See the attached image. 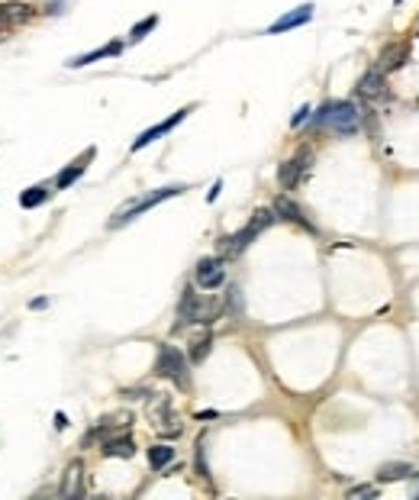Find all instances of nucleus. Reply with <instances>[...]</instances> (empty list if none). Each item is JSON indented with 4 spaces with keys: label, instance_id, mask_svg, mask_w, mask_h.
Here are the masks:
<instances>
[{
    "label": "nucleus",
    "instance_id": "nucleus-1",
    "mask_svg": "<svg viewBox=\"0 0 419 500\" xmlns=\"http://www.w3.org/2000/svg\"><path fill=\"white\" fill-rule=\"evenodd\" d=\"M188 188L184 184H171V188H161V191H155V194H148V197H139V201H133L126 210H120L110 220V229H120V226H126V223H133L136 216H142L146 210H152V207H158L161 201H168V197H178V194H184Z\"/></svg>",
    "mask_w": 419,
    "mask_h": 500
},
{
    "label": "nucleus",
    "instance_id": "nucleus-2",
    "mask_svg": "<svg viewBox=\"0 0 419 500\" xmlns=\"http://www.w3.org/2000/svg\"><path fill=\"white\" fill-rule=\"evenodd\" d=\"M155 372L168 381H174L181 391H188L190 387V368H188V359L181 355V349L174 345H161L158 349V362H155Z\"/></svg>",
    "mask_w": 419,
    "mask_h": 500
},
{
    "label": "nucleus",
    "instance_id": "nucleus-3",
    "mask_svg": "<svg viewBox=\"0 0 419 500\" xmlns=\"http://www.w3.org/2000/svg\"><path fill=\"white\" fill-rule=\"evenodd\" d=\"M326 123H329L335 133L352 136V133H358V126H361V113H358V106L352 104V100H335V104H329Z\"/></svg>",
    "mask_w": 419,
    "mask_h": 500
},
{
    "label": "nucleus",
    "instance_id": "nucleus-4",
    "mask_svg": "<svg viewBox=\"0 0 419 500\" xmlns=\"http://www.w3.org/2000/svg\"><path fill=\"white\" fill-rule=\"evenodd\" d=\"M310 161H313V152L310 149H300L293 159H287L278 168V181H281V188L284 191H293L297 184H300V178H304V171L310 168Z\"/></svg>",
    "mask_w": 419,
    "mask_h": 500
},
{
    "label": "nucleus",
    "instance_id": "nucleus-5",
    "mask_svg": "<svg viewBox=\"0 0 419 500\" xmlns=\"http://www.w3.org/2000/svg\"><path fill=\"white\" fill-rule=\"evenodd\" d=\"M188 113H190V106H181L178 113H171V117L161 120V123H155L152 129H146V133H139V139L133 142V152H142L146 146H152V142H155L158 136H165V133H171V129L178 126V123H184V117H188Z\"/></svg>",
    "mask_w": 419,
    "mask_h": 500
},
{
    "label": "nucleus",
    "instance_id": "nucleus-6",
    "mask_svg": "<svg viewBox=\"0 0 419 500\" xmlns=\"http://www.w3.org/2000/svg\"><path fill=\"white\" fill-rule=\"evenodd\" d=\"M313 3H300V7H293L291 13H284L281 20H274L268 26V36H278V32H287V30H297V26H304V23L313 20Z\"/></svg>",
    "mask_w": 419,
    "mask_h": 500
},
{
    "label": "nucleus",
    "instance_id": "nucleus-7",
    "mask_svg": "<svg viewBox=\"0 0 419 500\" xmlns=\"http://www.w3.org/2000/svg\"><path fill=\"white\" fill-rule=\"evenodd\" d=\"M226 281V271H223V258H200L197 262V284L203 291H216Z\"/></svg>",
    "mask_w": 419,
    "mask_h": 500
},
{
    "label": "nucleus",
    "instance_id": "nucleus-8",
    "mask_svg": "<svg viewBox=\"0 0 419 500\" xmlns=\"http://www.w3.org/2000/svg\"><path fill=\"white\" fill-rule=\"evenodd\" d=\"M358 97H365V100H381V97H387V81H384V71L381 68H371L361 75L358 81Z\"/></svg>",
    "mask_w": 419,
    "mask_h": 500
},
{
    "label": "nucleus",
    "instance_id": "nucleus-9",
    "mask_svg": "<svg viewBox=\"0 0 419 500\" xmlns=\"http://www.w3.org/2000/svg\"><path fill=\"white\" fill-rule=\"evenodd\" d=\"M62 497L65 500H74V497H81L84 494V465L74 458L71 465L65 468V475H62Z\"/></svg>",
    "mask_w": 419,
    "mask_h": 500
},
{
    "label": "nucleus",
    "instance_id": "nucleus-10",
    "mask_svg": "<svg viewBox=\"0 0 419 500\" xmlns=\"http://www.w3.org/2000/svg\"><path fill=\"white\" fill-rule=\"evenodd\" d=\"M274 213L281 216V220H287V223H297V226H306V229H313V223L304 216V210L297 207V203L287 197V194H281L278 201H274Z\"/></svg>",
    "mask_w": 419,
    "mask_h": 500
},
{
    "label": "nucleus",
    "instance_id": "nucleus-11",
    "mask_svg": "<svg viewBox=\"0 0 419 500\" xmlns=\"http://www.w3.org/2000/svg\"><path fill=\"white\" fill-rule=\"evenodd\" d=\"M32 7L26 3H0V23L3 26H20V23H30L32 20Z\"/></svg>",
    "mask_w": 419,
    "mask_h": 500
},
{
    "label": "nucleus",
    "instance_id": "nucleus-12",
    "mask_svg": "<svg viewBox=\"0 0 419 500\" xmlns=\"http://www.w3.org/2000/svg\"><path fill=\"white\" fill-rule=\"evenodd\" d=\"M123 52V43H106L104 49H94V52H87V55H78V58H71L68 62V68H84V65H91V62H100V58H113V55Z\"/></svg>",
    "mask_w": 419,
    "mask_h": 500
},
{
    "label": "nucleus",
    "instance_id": "nucleus-13",
    "mask_svg": "<svg viewBox=\"0 0 419 500\" xmlns=\"http://www.w3.org/2000/svg\"><path fill=\"white\" fill-rule=\"evenodd\" d=\"M403 478H413V468H409L407 462H384V465L377 468V481H381V484L403 481Z\"/></svg>",
    "mask_w": 419,
    "mask_h": 500
},
{
    "label": "nucleus",
    "instance_id": "nucleus-14",
    "mask_svg": "<svg viewBox=\"0 0 419 500\" xmlns=\"http://www.w3.org/2000/svg\"><path fill=\"white\" fill-rule=\"evenodd\" d=\"M407 55H409V45H390V49H384V55H381V71L387 75V71L403 68Z\"/></svg>",
    "mask_w": 419,
    "mask_h": 500
},
{
    "label": "nucleus",
    "instance_id": "nucleus-15",
    "mask_svg": "<svg viewBox=\"0 0 419 500\" xmlns=\"http://www.w3.org/2000/svg\"><path fill=\"white\" fill-rule=\"evenodd\" d=\"M104 455L106 458H133L136 455V446H133V439L129 436H120V439H106L104 442Z\"/></svg>",
    "mask_w": 419,
    "mask_h": 500
},
{
    "label": "nucleus",
    "instance_id": "nucleus-16",
    "mask_svg": "<svg viewBox=\"0 0 419 500\" xmlns=\"http://www.w3.org/2000/svg\"><path fill=\"white\" fill-rule=\"evenodd\" d=\"M174 462V448L171 446H152L148 448V465L155 471H161V468H168Z\"/></svg>",
    "mask_w": 419,
    "mask_h": 500
},
{
    "label": "nucleus",
    "instance_id": "nucleus-17",
    "mask_svg": "<svg viewBox=\"0 0 419 500\" xmlns=\"http://www.w3.org/2000/svg\"><path fill=\"white\" fill-rule=\"evenodd\" d=\"M49 201V188H42V184H36V188H26V191L20 194V203L26 207V210H32V207H39V203Z\"/></svg>",
    "mask_w": 419,
    "mask_h": 500
},
{
    "label": "nucleus",
    "instance_id": "nucleus-18",
    "mask_svg": "<svg viewBox=\"0 0 419 500\" xmlns=\"http://www.w3.org/2000/svg\"><path fill=\"white\" fill-rule=\"evenodd\" d=\"M91 152H94V149H91ZM91 152H84V159H87V155H91ZM84 159H81V161H74L71 168H65L62 174H58V178H55V184H58V188H62V191H65V188H68V184H74V181H78V178H81V174H84Z\"/></svg>",
    "mask_w": 419,
    "mask_h": 500
},
{
    "label": "nucleus",
    "instance_id": "nucleus-19",
    "mask_svg": "<svg viewBox=\"0 0 419 500\" xmlns=\"http://www.w3.org/2000/svg\"><path fill=\"white\" fill-rule=\"evenodd\" d=\"M210 345H213V336H210V332H203L200 339L190 342V362H194V365L203 362V359L210 355Z\"/></svg>",
    "mask_w": 419,
    "mask_h": 500
},
{
    "label": "nucleus",
    "instance_id": "nucleus-20",
    "mask_svg": "<svg viewBox=\"0 0 419 500\" xmlns=\"http://www.w3.org/2000/svg\"><path fill=\"white\" fill-rule=\"evenodd\" d=\"M155 26H158V16H146L142 23H136V26H133V32H129V43H142V39H146Z\"/></svg>",
    "mask_w": 419,
    "mask_h": 500
},
{
    "label": "nucleus",
    "instance_id": "nucleus-21",
    "mask_svg": "<svg viewBox=\"0 0 419 500\" xmlns=\"http://www.w3.org/2000/svg\"><path fill=\"white\" fill-rule=\"evenodd\" d=\"M271 223H274V213H271V210H264V207H262V210H255V216L249 220V226L255 229V233H262V229H268Z\"/></svg>",
    "mask_w": 419,
    "mask_h": 500
},
{
    "label": "nucleus",
    "instance_id": "nucleus-22",
    "mask_svg": "<svg viewBox=\"0 0 419 500\" xmlns=\"http://www.w3.org/2000/svg\"><path fill=\"white\" fill-rule=\"evenodd\" d=\"M306 120H310V106H300V110H297V113L291 117V126H293V129H297V126H304Z\"/></svg>",
    "mask_w": 419,
    "mask_h": 500
},
{
    "label": "nucleus",
    "instance_id": "nucleus-23",
    "mask_svg": "<svg viewBox=\"0 0 419 500\" xmlns=\"http://www.w3.org/2000/svg\"><path fill=\"white\" fill-rule=\"evenodd\" d=\"M374 494V488H352L348 490V497H371Z\"/></svg>",
    "mask_w": 419,
    "mask_h": 500
},
{
    "label": "nucleus",
    "instance_id": "nucleus-24",
    "mask_svg": "<svg viewBox=\"0 0 419 500\" xmlns=\"http://www.w3.org/2000/svg\"><path fill=\"white\" fill-rule=\"evenodd\" d=\"M220 191H223V181H216V184H213V191L207 194V201H216V197H220Z\"/></svg>",
    "mask_w": 419,
    "mask_h": 500
},
{
    "label": "nucleus",
    "instance_id": "nucleus-25",
    "mask_svg": "<svg viewBox=\"0 0 419 500\" xmlns=\"http://www.w3.org/2000/svg\"><path fill=\"white\" fill-rule=\"evenodd\" d=\"M326 113H329V104L319 106V113H316V123H326Z\"/></svg>",
    "mask_w": 419,
    "mask_h": 500
},
{
    "label": "nucleus",
    "instance_id": "nucleus-26",
    "mask_svg": "<svg viewBox=\"0 0 419 500\" xmlns=\"http://www.w3.org/2000/svg\"><path fill=\"white\" fill-rule=\"evenodd\" d=\"M55 426H58V429H62V426H68V416L58 413V416H55Z\"/></svg>",
    "mask_w": 419,
    "mask_h": 500
},
{
    "label": "nucleus",
    "instance_id": "nucleus-27",
    "mask_svg": "<svg viewBox=\"0 0 419 500\" xmlns=\"http://www.w3.org/2000/svg\"><path fill=\"white\" fill-rule=\"evenodd\" d=\"M416 478H419V475H416Z\"/></svg>",
    "mask_w": 419,
    "mask_h": 500
}]
</instances>
